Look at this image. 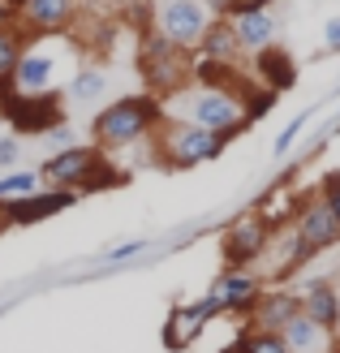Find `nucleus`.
<instances>
[{"instance_id":"obj_1","label":"nucleus","mask_w":340,"mask_h":353,"mask_svg":"<svg viewBox=\"0 0 340 353\" xmlns=\"http://www.w3.org/2000/svg\"><path fill=\"white\" fill-rule=\"evenodd\" d=\"M164 121V99L159 95H121L112 103H103L91 121V143L103 147V151H130V147H142L151 143L155 125Z\"/></svg>"},{"instance_id":"obj_2","label":"nucleus","mask_w":340,"mask_h":353,"mask_svg":"<svg viewBox=\"0 0 340 353\" xmlns=\"http://www.w3.org/2000/svg\"><path fill=\"white\" fill-rule=\"evenodd\" d=\"M164 117L190 121V125H203L211 134H220L224 143H232L237 134L250 130L246 103H241L237 91H228V86H199V82H190L186 91H172L164 99Z\"/></svg>"},{"instance_id":"obj_3","label":"nucleus","mask_w":340,"mask_h":353,"mask_svg":"<svg viewBox=\"0 0 340 353\" xmlns=\"http://www.w3.org/2000/svg\"><path fill=\"white\" fill-rule=\"evenodd\" d=\"M228 151V143L220 134H211L203 125H190V121H172L164 117L151 134V155L159 168L168 172H190V168H203L211 160H220Z\"/></svg>"},{"instance_id":"obj_4","label":"nucleus","mask_w":340,"mask_h":353,"mask_svg":"<svg viewBox=\"0 0 340 353\" xmlns=\"http://www.w3.org/2000/svg\"><path fill=\"white\" fill-rule=\"evenodd\" d=\"M69 57L74 48L65 43V34H26V48H22V61H17L9 86L17 95H48L57 91L69 74Z\"/></svg>"},{"instance_id":"obj_5","label":"nucleus","mask_w":340,"mask_h":353,"mask_svg":"<svg viewBox=\"0 0 340 353\" xmlns=\"http://www.w3.org/2000/svg\"><path fill=\"white\" fill-rule=\"evenodd\" d=\"M207 26H211V13L203 9V0H155L151 9V30L164 34L181 52H199Z\"/></svg>"},{"instance_id":"obj_6","label":"nucleus","mask_w":340,"mask_h":353,"mask_svg":"<svg viewBox=\"0 0 340 353\" xmlns=\"http://www.w3.org/2000/svg\"><path fill=\"white\" fill-rule=\"evenodd\" d=\"M0 117L13 125V134H34L43 138L52 125L65 121V108H61V95L48 91V95H17L13 86L5 82L0 86Z\"/></svg>"},{"instance_id":"obj_7","label":"nucleus","mask_w":340,"mask_h":353,"mask_svg":"<svg viewBox=\"0 0 340 353\" xmlns=\"http://www.w3.org/2000/svg\"><path fill=\"white\" fill-rule=\"evenodd\" d=\"M272 233L276 224L263 216V211H250V216L232 220L220 237V250H224V263L228 268H250V263H259L267 250H272Z\"/></svg>"},{"instance_id":"obj_8","label":"nucleus","mask_w":340,"mask_h":353,"mask_svg":"<svg viewBox=\"0 0 340 353\" xmlns=\"http://www.w3.org/2000/svg\"><path fill=\"white\" fill-rule=\"evenodd\" d=\"M138 65H142V78H147L151 86H159V91H177L186 78H190V52L172 48L164 34H155L147 26V34H142V48H138Z\"/></svg>"},{"instance_id":"obj_9","label":"nucleus","mask_w":340,"mask_h":353,"mask_svg":"<svg viewBox=\"0 0 340 353\" xmlns=\"http://www.w3.org/2000/svg\"><path fill=\"white\" fill-rule=\"evenodd\" d=\"M103 160H108V151H103V147L74 143V147H65V151H52L39 172H43V185H65V190H78L82 194V185L99 172Z\"/></svg>"},{"instance_id":"obj_10","label":"nucleus","mask_w":340,"mask_h":353,"mask_svg":"<svg viewBox=\"0 0 340 353\" xmlns=\"http://www.w3.org/2000/svg\"><path fill=\"white\" fill-rule=\"evenodd\" d=\"M82 194L78 190H65V185H39L34 194L26 199H13V203H0V216H5L9 228H30V224H43L52 216H61V211L78 207Z\"/></svg>"},{"instance_id":"obj_11","label":"nucleus","mask_w":340,"mask_h":353,"mask_svg":"<svg viewBox=\"0 0 340 353\" xmlns=\"http://www.w3.org/2000/svg\"><path fill=\"white\" fill-rule=\"evenodd\" d=\"M293 237H297V250H301V263H310L314 254L332 250V245H340V220L328 211V203L314 199L297 207V220H293Z\"/></svg>"},{"instance_id":"obj_12","label":"nucleus","mask_w":340,"mask_h":353,"mask_svg":"<svg viewBox=\"0 0 340 353\" xmlns=\"http://www.w3.org/2000/svg\"><path fill=\"white\" fill-rule=\"evenodd\" d=\"M211 319H220V306H216V297H211V293H203L199 302H181V306H172V310H168L159 341H164L168 353H186V349L207 332Z\"/></svg>"},{"instance_id":"obj_13","label":"nucleus","mask_w":340,"mask_h":353,"mask_svg":"<svg viewBox=\"0 0 340 353\" xmlns=\"http://www.w3.org/2000/svg\"><path fill=\"white\" fill-rule=\"evenodd\" d=\"M82 17V0H26L17 5V26L26 34H69Z\"/></svg>"},{"instance_id":"obj_14","label":"nucleus","mask_w":340,"mask_h":353,"mask_svg":"<svg viewBox=\"0 0 340 353\" xmlns=\"http://www.w3.org/2000/svg\"><path fill=\"white\" fill-rule=\"evenodd\" d=\"M211 297H216L220 314H250L263 297V280L250 268H224L216 280H211Z\"/></svg>"},{"instance_id":"obj_15","label":"nucleus","mask_w":340,"mask_h":353,"mask_svg":"<svg viewBox=\"0 0 340 353\" xmlns=\"http://www.w3.org/2000/svg\"><path fill=\"white\" fill-rule=\"evenodd\" d=\"M228 22H232V34H237V48L241 52H263V48H272L280 43V17L276 9H250V13H228Z\"/></svg>"},{"instance_id":"obj_16","label":"nucleus","mask_w":340,"mask_h":353,"mask_svg":"<svg viewBox=\"0 0 340 353\" xmlns=\"http://www.w3.org/2000/svg\"><path fill=\"white\" fill-rule=\"evenodd\" d=\"M340 289L332 285V280H323V276H314V280H306L301 285V314H310V319L319 323V327H328V332H336L340 327V297H336Z\"/></svg>"},{"instance_id":"obj_17","label":"nucleus","mask_w":340,"mask_h":353,"mask_svg":"<svg viewBox=\"0 0 340 353\" xmlns=\"http://www.w3.org/2000/svg\"><path fill=\"white\" fill-rule=\"evenodd\" d=\"M254 82L272 86L276 95L293 91V86H297V65H293V57H289V52H284L280 43L254 52Z\"/></svg>"},{"instance_id":"obj_18","label":"nucleus","mask_w":340,"mask_h":353,"mask_svg":"<svg viewBox=\"0 0 340 353\" xmlns=\"http://www.w3.org/2000/svg\"><path fill=\"white\" fill-rule=\"evenodd\" d=\"M280 336H284V345H289V353H336L332 332L319 327L310 314H301V310L280 327Z\"/></svg>"},{"instance_id":"obj_19","label":"nucleus","mask_w":340,"mask_h":353,"mask_svg":"<svg viewBox=\"0 0 340 353\" xmlns=\"http://www.w3.org/2000/svg\"><path fill=\"white\" fill-rule=\"evenodd\" d=\"M301 310V297L297 293H284V289H276V293H267L263 289V297H259V306L250 310L254 314V327H267V332H280L284 323L293 319V314Z\"/></svg>"},{"instance_id":"obj_20","label":"nucleus","mask_w":340,"mask_h":353,"mask_svg":"<svg viewBox=\"0 0 340 353\" xmlns=\"http://www.w3.org/2000/svg\"><path fill=\"white\" fill-rule=\"evenodd\" d=\"M199 52H203V57H216V61H232V65H237L241 48H237V34H232V22H228V17H211V26H207V34H203Z\"/></svg>"},{"instance_id":"obj_21","label":"nucleus","mask_w":340,"mask_h":353,"mask_svg":"<svg viewBox=\"0 0 340 353\" xmlns=\"http://www.w3.org/2000/svg\"><path fill=\"white\" fill-rule=\"evenodd\" d=\"M103 95H108V69L103 65L74 69V78H69V99L74 103H99Z\"/></svg>"},{"instance_id":"obj_22","label":"nucleus","mask_w":340,"mask_h":353,"mask_svg":"<svg viewBox=\"0 0 340 353\" xmlns=\"http://www.w3.org/2000/svg\"><path fill=\"white\" fill-rule=\"evenodd\" d=\"M43 185V172L39 168H5L0 172V203H13V199H26Z\"/></svg>"},{"instance_id":"obj_23","label":"nucleus","mask_w":340,"mask_h":353,"mask_svg":"<svg viewBox=\"0 0 340 353\" xmlns=\"http://www.w3.org/2000/svg\"><path fill=\"white\" fill-rule=\"evenodd\" d=\"M237 95H241V103H246V121H250V125H254V121H263V117L280 103V95L272 91V86H263V82H241Z\"/></svg>"},{"instance_id":"obj_24","label":"nucleus","mask_w":340,"mask_h":353,"mask_svg":"<svg viewBox=\"0 0 340 353\" xmlns=\"http://www.w3.org/2000/svg\"><path fill=\"white\" fill-rule=\"evenodd\" d=\"M22 48H26V30L22 26H0V86L13 78L17 61H22Z\"/></svg>"},{"instance_id":"obj_25","label":"nucleus","mask_w":340,"mask_h":353,"mask_svg":"<svg viewBox=\"0 0 340 353\" xmlns=\"http://www.w3.org/2000/svg\"><path fill=\"white\" fill-rule=\"evenodd\" d=\"M237 353H289L280 332H267V327H254L250 323L241 336H237Z\"/></svg>"},{"instance_id":"obj_26","label":"nucleus","mask_w":340,"mask_h":353,"mask_svg":"<svg viewBox=\"0 0 340 353\" xmlns=\"http://www.w3.org/2000/svg\"><path fill=\"white\" fill-rule=\"evenodd\" d=\"M151 250V237H130V241H117V245H103L99 250V263L103 268H121V263H130L138 254Z\"/></svg>"},{"instance_id":"obj_27","label":"nucleus","mask_w":340,"mask_h":353,"mask_svg":"<svg viewBox=\"0 0 340 353\" xmlns=\"http://www.w3.org/2000/svg\"><path fill=\"white\" fill-rule=\"evenodd\" d=\"M319 108H323V103H314V108H306V112H297L293 121H289V125H284L280 134H276V143H272V155H289L293 151V143H297V138H301V130H306V121L319 112Z\"/></svg>"},{"instance_id":"obj_28","label":"nucleus","mask_w":340,"mask_h":353,"mask_svg":"<svg viewBox=\"0 0 340 353\" xmlns=\"http://www.w3.org/2000/svg\"><path fill=\"white\" fill-rule=\"evenodd\" d=\"M319 199H323L328 211L340 220V172H328V176H323V185H319Z\"/></svg>"},{"instance_id":"obj_29","label":"nucleus","mask_w":340,"mask_h":353,"mask_svg":"<svg viewBox=\"0 0 340 353\" xmlns=\"http://www.w3.org/2000/svg\"><path fill=\"white\" fill-rule=\"evenodd\" d=\"M74 143H78V138L69 134L65 121H61V125H52V130L43 134V147H48V151H65V147H74Z\"/></svg>"},{"instance_id":"obj_30","label":"nucleus","mask_w":340,"mask_h":353,"mask_svg":"<svg viewBox=\"0 0 340 353\" xmlns=\"http://www.w3.org/2000/svg\"><path fill=\"white\" fill-rule=\"evenodd\" d=\"M17 160H22V138L0 134V168H13Z\"/></svg>"},{"instance_id":"obj_31","label":"nucleus","mask_w":340,"mask_h":353,"mask_svg":"<svg viewBox=\"0 0 340 353\" xmlns=\"http://www.w3.org/2000/svg\"><path fill=\"white\" fill-rule=\"evenodd\" d=\"M323 52H340V17L323 22Z\"/></svg>"},{"instance_id":"obj_32","label":"nucleus","mask_w":340,"mask_h":353,"mask_svg":"<svg viewBox=\"0 0 340 353\" xmlns=\"http://www.w3.org/2000/svg\"><path fill=\"white\" fill-rule=\"evenodd\" d=\"M203 9H207L211 17H228V13H232V0H203Z\"/></svg>"},{"instance_id":"obj_33","label":"nucleus","mask_w":340,"mask_h":353,"mask_svg":"<svg viewBox=\"0 0 340 353\" xmlns=\"http://www.w3.org/2000/svg\"><path fill=\"white\" fill-rule=\"evenodd\" d=\"M17 22V9L9 5V0H0V26H13Z\"/></svg>"},{"instance_id":"obj_34","label":"nucleus","mask_w":340,"mask_h":353,"mask_svg":"<svg viewBox=\"0 0 340 353\" xmlns=\"http://www.w3.org/2000/svg\"><path fill=\"white\" fill-rule=\"evenodd\" d=\"M9 5H13V9H17V5H26V0H9Z\"/></svg>"},{"instance_id":"obj_35","label":"nucleus","mask_w":340,"mask_h":353,"mask_svg":"<svg viewBox=\"0 0 340 353\" xmlns=\"http://www.w3.org/2000/svg\"><path fill=\"white\" fill-rule=\"evenodd\" d=\"M5 228H9V224H5V216H0V233H5Z\"/></svg>"},{"instance_id":"obj_36","label":"nucleus","mask_w":340,"mask_h":353,"mask_svg":"<svg viewBox=\"0 0 340 353\" xmlns=\"http://www.w3.org/2000/svg\"><path fill=\"white\" fill-rule=\"evenodd\" d=\"M224 353H237V345H228V349H224Z\"/></svg>"},{"instance_id":"obj_37","label":"nucleus","mask_w":340,"mask_h":353,"mask_svg":"<svg viewBox=\"0 0 340 353\" xmlns=\"http://www.w3.org/2000/svg\"><path fill=\"white\" fill-rule=\"evenodd\" d=\"M336 297H340V293H336Z\"/></svg>"}]
</instances>
